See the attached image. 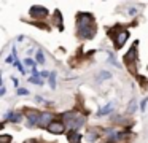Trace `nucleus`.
<instances>
[{"mask_svg":"<svg viewBox=\"0 0 148 143\" xmlns=\"http://www.w3.org/2000/svg\"><path fill=\"white\" fill-rule=\"evenodd\" d=\"M94 27V18L89 13H78L77 14V30Z\"/></svg>","mask_w":148,"mask_h":143,"instance_id":"f257e3e1","label":"nucleus"},{"mask_svg":"<svg viewBox=\"0 0 148 143\" xmlns=\"http://www.w3.org/2000/svg\"><path fill=\"white\" fill-rule=\"evenodd\" d=\"M137 44H138V40H135V41H134V44L131 46V49H129L127 53L124 54V57H123V60H124L126 65H134V64L137 62V57H138Z\"/></svg>","mask_w":148,"mask_h":143,"instance_id":"f03ea898","label":"nucleus"},{"mask_svg":"<svg viewBox=\"0 0 148 143\" xmlns=\"http://www.w3.org/2000/svg\"><path fill=\"white\" fill-rule=\"evenodd\" d=\"M29 14H30V18H34V19H43V18H46V16L49 14V11L45 8V6L34 5V6H30Z\"/></svg>","mask_w":148,"mask_h":143,"instance_id":"7ed1b4c3","label":"nucleus"},{"mask_svg":"<svg viewBox=\"0 0 148 143\" xmlns=\"http://www.w3.org/2000/svg\"><path fill=\"white\" fill-rule=\"evenodd\" d=\"M40 116L42 113H38L37 110H26V118H27V127H35L38 126V121H40Z\"/></svg>","mask_w":148,"mask_h":143,"instance_id":"20e7f679","label":"nucleus"},{"mask_svg":"<svg viewBox=\"0 0 148 143\" xmlns=\"http://www.w3.org/2000/svg\"><path fill=\"white\" fill-rule=\"evenodd\" d=\"M65 129H67V126L64 124V121H53L48 126V132L53 135H61L65 132Z\"/></svg>","mask_w":148,"mask_h":143,"instance_id":"39448f33","label":"nucleus"},{"mask_svg":"<svg viewBox=\"0 0 148 143\" xmlns=\"http://www.w3.org/2000/svg\"><path fill=\"white\" fill-rule=\"evenodd\" d=\"M127 38H129V32L127 30L118 32V34L113 37V41H115V48H116V49H121V48L124 46V43L127 41Z\"/></svg>","mask_w":148,"mask_h":143,"instance_id":"423d86ee","label":"nucleus"},{"mask_svg":"<svg viewBox=\"0 0 148 143\" xmlns=\"http://www.w3.org/2000/svg\"><path fill=\"white\" fill-rule=\"evenodd\" d=\"M21 119H23V114H21V113H18V111H8V113H5L3 122H2V126H0V127H5L3 124L7 122V121H10L11 124H18V122H21Z\"/></svg>","mask_w":148,"mask_h":143,"instance_id":"0eeeda50","label":"nucleus"},{"mask_svg":"<svg viewBox=\"0 0 148 143\" xmlns=\"http://www.w3.org/2000/svg\"><path fill=\"white\" fill-rule=\"evenodd\" d=\"M116 108V102L115 100H112V102H108V103L105 105V107H102L99 111L96 113V116L97 118H100V116H107V114H110V113H113V110Z\"/></svg>","mask_w":148,"mask_h":143,"instance_id":"6e6552de","label":"nucleus"},{"mask_svg":"<svg viewBox=\"0 0 148 143\" xmlns=\"http://www.w3.org/2000/svg\"><path fill=\"white\" fill-rule=\"evenodd\" d=\"M77 35L81 38V40H91V38L96 35V25L89 29H83V30H77Z\"/></svg>","mask_w":148,"mask_h":143,"instance_id":"1a4fd4ad","label":"nucleus"},{"mask_svg":"<svg viewBox=\"0 0 148 143\" xmlns=\"http://www.w3.org/2000/svg\"><path fill=\"white\" fill-rule=\"evenodd\" d=\"M51 122H53V113L43 111L42 116H40V121H38V127H46V129H48V126Z\"/></svg>","mask_w":148,"mask_h":143,"instance_id":"9d476101","label":"nucleus"},{"mask_svg":"<svg viewBox=\"0 0 148 143\" xmlns=\"http://www.w3.org/2000/svg\"><path fill=\"white\" fill-rule=\"evenodd\" d=\"M84 122H86V118H84L83 114H80V116H78L77 119L73 121V122L69 124V127H70V130H78L80 127L84 126Z\"/></svg>","mask_w":148,"mask_h":143,"instance_id":"9b49d317","label":"nucleus"},{"mask_svg":"<svg viewBox=\"0 0 148 143\" xmlns=\"http://www.w3.org/2000/svg\"><path fill=\"white\" fill-rule=\"evenodd\" d=\"M80 116V113L78 111H67V113H64V116H62V119H64V124L65 126H69L70 122H73L77 118Z\"/></svg>","mask_w":148,"mask_h":143,"instance_id":"f8f14e48","label":"nucleus"},{"mask_svg":"<svg viewBox=\"0 0 148 143\" xmlns=\"http://www.w3.org/2000/svg\"><path fill=\"white\" fill-rule=\"evenodd\" d=\"M67 138H69V143H80L81 142V135L78 133V130H69Z\"/></svg>","mask_w":148,"mask_h":143,"instance_id":"ddd939ff","label":"nucleus"},{"mask_svg":"<svg viewBox=\"0 0 148 143\" xmlns=\"http://www.w3.org/2000/svg\"><path fill=\"white\" fill-rule=\"evenodd\" d=\"M110 78H112V73H110L108 70H102V72L97 73L96 81H97V83H102V81H105V79H110Z\"/></svg>","mask_w":148,"mask_h":143,"instance_id":"4468645a","label":"nucleus"},{"mask_svg":"<svg viewBox=\"0 0 148 143\" xmlns=\"http://www.w3.org/2000/svg\"><path fill=\"white\" fill-rule=\"evenodd\" d=\"M135 110H137V100L135 99H131L127 103V108H126V113L127 114H134Z\"/></svg>","mask_w":148,"mask_h":143,"instance_id":"2eb2a0df","label":"nucleus"},{"mask_svg":"<svg viewBox=\"0 0 148 143\" xmlns=\"http://www.w3.org/2000/svg\"><path fill=\"white\" fill-rule=\"evenodd\" d=\"M54 22H56V25L59 27V30H64V25H62V14H61L59 10L54 11Z\"/></svg>","mask_w":148,"mask_h":143,"instance_id":"dca6fc26","label":"nucleus"},{"mask_svg":"<svg viewBox=\"0 0 148 143\" xmlns=\"http://www.w3.org/2000/svg\"><path fill=\"white\" fill-rule=\"evenodd\" d=\"M35 62L37 64H40V65H43L45 64V54H43V51L40 49H37V53H35Z\"/></svg>","mask_w":148,"mask_h":143,"instance_id":"f3484780","label":"nucleus"},{"mask_svg":"<svg viewBox=\"0 0 148 143\" xmlns=\"http://www.w3.org/2000/svg\"><path fill=\"white\" fill-rule=\"evenodd\" d=\"M108 64H112V65H115L116 68H121V64L116 60V57H115V54L113 53H108Z\"/></svg>","mask_w":148,"mask_h":143,"instance_id":"a211bd4d","label":"nucleus"},{"mask_svg":"<svg viewBox=\"0 0 148 143\" xmlns=\"http://www.w3.org/2000/svg\"><path fill=\"white\" fill-rule=\"evenodd\" d=\"M29 83H32V84H38V86H43V84H45V81H43L42 76H30V78H29Z\"/></svg>","mask_w":148,"mask_h":143,"instance_id":"6ab92c4d","label":"nucleus"},{"mask_svg":"<svg viewBox=\"0 0 148 143\" xmlns=\"http://www.w3.org/2000/svg\"><path fill=\"white\" fill-rule=\"evenodd\" d=\"M14 67H16V68H18V70H19V72H21V73H23V75H27V70H26V68H24V65H23V62H21V60H19V59H18V57H16V60H14Z\"/></svg>","mask_w":148,"mask_h":143,"instance_id":"aec40b11","label":"nucleus"},{"mask_svg":"<svg viewBox=\"0 0 148 143\" xmlns=\"http://www.w3.org/2000/svg\"><path fill=\"white\" fill-rule=\"evenodd\" d=\"M97 138H99V133H97V132H92V130H91V132L86 133V140H88V142H91V143L96 142Z\"/></svg>","mask_w":148,"mask_h":143,"instance_id":"412c9836","label":"nucleus"},{"mask_svg":"<svg viewBox=\"0 0 148 143\" xmlns=\"http://www.w3.org/2000/svg\"><path fill=\"white\" fill-rule=\"evenodd\" d=\"M56 75H58L56 72H51V76H49V79H48L49 88H51V89H56Z\"/></svg>","mask_w":148,"mask_h":143,"instance_id":"4be33fe9","label":"nucleus"},{"mask_svg":"<svg viewBox=\"0 0 148 143\" xmlns=\"http://www.w3.org/2000/svg\"><path fill=\"white\" fill-rule=\"evenodd\" d=\"M11 138H13L11 135L3 133V135H0V143H11Z\"/></svg>","mask_w":148,"mask_h":143,"instance_id":"5701e85b","label":"nucleus"},{"mask_svg":"<svg viewBox=\"0 0 148 143\" xmlns=\"http://www.w3.org/2000/svg\"><path fill=\"white\" fill-rule=\"evenodd\" d=\"M24 65H26V67H30V68H34V67L37 65V62H35L34 59H30V57H27V59L24 60Z\"/></svg>","mask_w":148,"mask_h":143,"instance_id":"b1692460","label":"nucleus"},{"mask_svg":"<svg viewBox=\"0 0 148 143\" xmlns=\"http://www.w3.org/2000/svg\"><path fill=\"white\" fill-rule=\"evenodd\" d=\"M16 94L18 95H29V91H27V89H24V88H18L16 89Z\"/></svg>","mask_w":148,"mask_h":143,"instance_id":"393cba45","label":"nucleus"},{"mask_svg":"<svg viewBox=\"0 0 148 143\" xmlns=\"http://www.w3.org/2000/svg\"><path fill=\"white\" fill-rule=\"evenodd\" d=\"M147 103H148V97L143 99V100H142V103H140V111H142V113H143L145 108H147Z\"/></svg>","mask_w":148,"mask_h":143,"instance_id":"a878e982","label":"nucleus"},{"mask_svg":"<svg viewBox=\"0 0 148 143\" xmlns=\"http://www.w3.org/2000/svg\"><path fill=\"white\" fill-rule=\"evenodd\" d=\"M40 76H42V78H48V79H49L51 72H48V70H43V72H40Z\"/></svg>","mask_w":148,"mask_h":143,"instance_id":"bb28decb","label":"nucleus"},{"mask_svg":"<svg viewBox=\"0 0 148 143\" xmlns=\"http://www.w3.org/2000/svg\"><path fill=\"white\" fill-rule=\"evenodd\" d=\"M137 13H138V10H137V8H134V6L127 10V14H129V16H135Z\"/></svg>","mask_w":148,"mask_h":143,"instance_id":"cd10ccee","label":"nucleus"},{"mask_svg":"<svg viewBox=\"0 0 148 143\" xmlns=\"http://www.w3.org/2000/svg\"><path fill=\"white\" fill-rule=\"evenodd\" d=\"M5 92H7V88H5L3 81H2V89H0V95H5Z\"/></svg>","mask_w":148,"mask_h":143,"instance_id":"c85d7f7f","label":"nucleus"},{"mask_svg":"<svg viewBox=\"0 0 148 143\" xmlns=\"http://www.w3.org/2000/svg\"><path fill=\"white\" fill-rule=\"evenodd\" d=\"M35 102H37V103H42L43 97H42V95H35Z\"/></svg>","mask_w":148,"mask_h":143,"instance_id":"c756f323","label":"nucleus"},{"mask_svg":"<svg viewBox=\"0 0 148 143\" xmlns=\"http://www.w3.org/2000/svg\"><path fill=\"white\" fill-rule=\"evenodd\" d=\"M11 79H13V84H14V86H16V88H18V79H16V78H11Z\"/></svg>","mask_w":148,"mask_h":143,"instance_id":"7c9ffc66","label":"nucleus"},{"mask_svg":"<svg viewBox=\"0 0 148 143\" xmlns=\"http://www.w3.org/2000/svg\"><path fill=\"white\" fill-rule=\"evenodd\" d=\"M24 143H35V140H26Z\"/></svg>","mask_w":148,"mask_h":143,"instance_id":"2f4dec72","label":"nucleus"},{"mask_svg":"<svg viewBox=\"0 0 148 143\" xmlns=\"http://www.w3.org/2000/svg\"><path fill=\"white\" fill-rule=\"evenodd\" d=\"M108 143H113V142H108Z\"/></svg>","mask_w":148,"mask_h":143,"instance_id":"473e14b6","label":"nucleus"}]
</instances>
